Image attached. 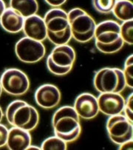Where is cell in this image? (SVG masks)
I'll list each match as a JSON object with an SVG mask.
<instances>
[{
  "mask_svg": "<svg viewBox=\"0 0 133 150\" xmlns=\"http://www.w3.org/2000/svg\"><path fill=\"white\" fill-rule=\"evenodd\" d=\"M52 126L55 135L66 144L76 141L81 133L80 118L70 106H64L55 112Z\"/></svg>",
  "mask_w": 133,
  "mask_h": 150,
  "instance_id": "6da1fadb",
  "label": "cell"
},
{
  "mask_svg": "<svg viewBox=\"0 0 133 150\" xmlns=\"http://www.w3.org/2000/svg\"><path fill=\"white\" fill-rule=\"evenodd\" d=\"M45 25L47 30V39L56 45L68 44L72 39L71 30L67 13L59 8L49 10L45 14Z\"/></svg>",
  "mask_w": 133,
  "mask_h": 150,
  "instance_id": "7a4b0ae2",
  "label": "cell"
},
{
  "mask_svg": "<svg viewBox=\"0 0 133 150\" xmlns=\"http://www.w3.org/2000/svg\"><path fill=\"white\" fill-rule=\"evenodd\" d=\"M94 39L97 50L104 54L117 53L124 45L120 33V25L113 20H106L96 25Z\"/></svg>",
  "mask_w": 133,
  "mask_h": 150,
  "instance_id": "3957f363",
  "label": "cell"
},
{
  "mask_svg": "<svg viewBox=\"0 0 133 150\" xmlns=\"http://www.w3.org/2000/svg\"><path fill=\"white\" fill-rule=\"evenodd\" d=\"M6 118L12 127L33 131L39 122V114L34 107L22 100H15L8 106Z\"/></svg>",
  "mask_w": 133,
  "mask_h": 150,
  "instance_id": "277c9868",
  "label": "cell"
},
{
  "mask_svg": "<svg viewBox=\"0 0 133 150\" xmlns=\"http://www.w3.org/2000/svg\"><path fill=\"white\" fill-rule=\"evenodd\" d=\"M67 15L72 38L76 42L87 43L94 38L96 23L91 16L79 8L70 10Z\"/></svg>",
  "mask_w": 133,
  "mask_h": 150,
  "instance_id": "5b68a950",
  "label": "cell"
},
{
  "mask_svg": "<svg viewBox=\"0 0 133 150\" xmlns=\"http://www.w3.org/2000/svg\"><path fill=\"white\" fill-rule=\"evenodd\" d=\"M76 54L71 46L56 45L47 59L48 70L56 76H65L73 69Z\"/></svg>",
  "mask_w": 133,
  "mask_h": 150,
  "instance_id": "8992f818",
  "label": "cell"
},
{
  "mask_svg": "<svg viewBox=\"0 0 133 150\" xmlns=\"http://www.w3.org/2000/svg\"><path fill=\"white\" fill-rule=\"evenodd\" d=\"M93 85L99 93H121L127 87L123 70L110 67L96 72Z\"/></svg>",
  "mask_w": 133,
  "mask_h": 150,
  "instance_id": "52a82bcc",
  "label": "cell"
},
{
  "mask_svg": "<svg viewBox=\"0 0 133 150\" xmlns=\"http://www.w3.org/2000/svg\"><path fill=\"white\" fill-rule=\"evenodd\" d=\"M2 90L13 96H21L27 93L30 88L28 76L16 68L5 70L0 78Z\"/></svg>",
  "mask_w": 133,
  "mask_h": 150,
  "instance_id": "ba28073f",
  "label": "cell"
},
{
  "mask_svg": "<svg viewBox=\"0 0 133 150\" xmlns=\"http://www.w3.org/2000/svg\"><path fill=\"white\" fill-rule=\"evenodd\" d=\"M106 128L109 138L115 144L121 145L132 140L133 123L122 114L110 116Z\"/></svg>",
  "mask_w": 133,
  "mask_h": 150,
  "instance_id": "9c48e42d",
  "label": "cell"
},
{
  "mask_svg": "<svg viewBox=\"0 0 133 150\" xmlns=\"http://www.w3.org/2000/svg\"><path fill=\"white\" fill-rule=\"evenodd\" d=\"M15 53L21 62L33 64L39 62L45 57L46 49L42 42L25 36L16 42Z\"/></svg>",
  "mask_w": 133,
  "mask_h": 150,
  "instance_id": "30bf717a",
  "label": "cell"
},
{
  "mask_svg": "<svg viewBox=\"0 0 133 150\" xmlns=\"http://www.w3.org/2000/svg\"><path fill=\"white\" fill-rule=\"evenodd\" d=\"M97 100L99 112L109 117L120 115L124 111L126 101L121 93H100Z\"/></svg>",
  "mask_w": 133,
  "mask_h": 150,
  "instance_id": "8fae6325",
  "label": "cell"
},
{
  "mask_svg": "<svg viewBox=\"0 0 133 150\" xmlns=\"http://www.w3.org/2000/svg\"><path fill=\"white\" fill-rule=\"evenodd\" d=\"M34 97L36 104L39 107L45 110H50L59 105L62 95L56 86L51 84H45L36 90Z\"/></svg>",
  "mask_w": 133,
  "mask_h": 150,
  "instance_id": "7c38bea8",
  "label": "cell"
},
{
  "mask_svg": "<svg viewBox=\"0 0 133 150\" xmlns=\"http://www.w3.org/2000/svg\"><path fill=\"white\" fill-rule=\"evenodd\" d=\"M73 108L82 119H93L99 113L97 98L88 93H81L76 98Z\"/></svg>",
  "mask_w": 133,
  "mask_h": 150,
  "instance_id": "4fadbf2b",
  "label": "cell"
},
{
  "mask_svg": "<svg viewBox=\"0 0 133 150\" xmlns=\"http://www.w3.org/2000/svg\"><path fill=\"white\" fill-rule=\"evenodd\" d=\"M24 33L26 37L43 42L47 39V30L45 20L37 14L25 18L24 21Z\"/></svg>",
  "mask_w": 133,
  "mask_h": 150,
  "instance_id": "5bb4252c",
  "label": "cell"
},
{
  "mask_svg": "<svg viewBox=\"0 0 133 150\" xmlns=\"http://www.w3.org/2000/svg\"><path fill=\"white\" fill-rule=\"evenodd\" d=\"M31 142L29 131L15 127L9 129L6 145L10 150H26Z\"/></svg>",
  "mask_w": 133,
  "mask_h": 150,
  "instance_id": "9a60e30c",
  "label": "cell"
},
{
  "mask_svg": "<svg viewBox=\"0 0 133 150\" xmlns=\"http://www.w3.org/2000/svg\"><path fill=\"white\" fill-rule=\"evenodd\" d=\"M25 18L12 8L5 9L0 17V25L6 32L17 33L22 30Z\"/></svg>",
  "mask_w": 133,
  "mask_h": 150,
  "instance_id": "2e32d148",
  "label": "cell"
},
{
  "mask_svg": "<svg viewBox=\"0 0 133 150\" xmlns=\"http://www.w3.org/2000/svg\"><path fill=\"white\" fill-rule=\"evenodd\" d=\"M10 8L25 19L37 13L39 4L36 0H10Z\"/></svg>",
  "mask_w": 133,
  "mask_h": 150,
  "instance_id": "e0dca14e",
  "label": "cell"
},
{
  "mask_svg": "<svg viewBox=\"0 0 133 150\" xmlns=\"http://www.w3.org/2000/svg\"><path fill=\"white\" fill-rule=\"evenodd\" d=\"M112 13L116 19L122 22L132 20V2L130 0H117Z\"/></svg>",
  "mask_w": 133,
  "mask_h": 150,
  "instance_id": "ac0fdd59",
  "label": "cell"
},
{
  "mask_svg": "<svg viewBox=\"0 0 133 150\" xmlns=\"http://www.w3.org/2000/svg\"><path fill=\"white\" fill-rule=\"evenodd\" d=\"M66 143L56 135L45 139L41 146L42 150H66Z\"/></svg>",
  "mask_w": 133,
  "mask_h": 150,
  "instance_id": "d6986e66",
  "label": "cell"
},
{
  "mask_svg": "<svg viewBox=\"0 0 133 150\" xmlns=\"http://www.w3.org/2000/svg\"><path fill=\"white\" fill-rule=\"evenodd\" d=\"M117 0H92L93 8L97 12L103 14L112 13Z\"/></svg>",
  "mask_w": 133,
  "mask_h": 150,
  "instance_id": "ffe728a7",
  "label": "cell"
},
{
  "mask_svg": "<svg viewBox=\"0 0 133 150\" xmlns=\"http://www.w3.org/2000/svg\"><path fill=\"white\" fill-rule=\"evenodd\" d=\"M120 33L124 43L129 45L133 44V21L129 20L120 25Z\"/></svg>",
  "mask_w": 133,
  "mask_h": 150,
  "instance_id": "44dd1931",
  "label": "cell"
},
{
  "mask_svg": "<svg viewBox=\"0 0 133 150\" xmlns=\"http://www.w3.org/2000/svg\"><path fill=\"white\" fill-rule=\"evenodd\" d=\"M133 56L130 55L126 60L124 64V68L123 70L124 78H125L127 87L129 88L133 87Z\"/></svg>",
  "mask_w": 133,
  "mask_h": 150,
  "instance_id": "7402d4cb",
  "label": "cell"
},
{
  "mask_svg": "<svg viewBox=\"0 0 133 150\" xmlns=\"http://www.w3.org/2000/svg\"><path fill=\"white\" fill-rule=\"evenodd\" d=\"M132 102H133V94L129 95L127 98V101L125 102L124 111V115L131 122L133 123V113H132Z\"/></svg>",
  "mask_w": 133,
  "mask_h": 150,
  "instance_id": "603a6c76",
  "label": "cell"
},
{
  "mask_svg": "<svg viewBox=\"0 0 133 150\" xmlns=\"http://www.w3.org/2000/svg\"><path fill=\"white\" fill-rule=\"evenodd\" d=\"M9 129L3 124H0V148L6 146Z\"/></svg>",
  "mask_w": 133,
  "mask_h": 150,
  "instance_id": "cb8c5ba5",
  "label": "cell"
},
{
  "mask_svg": "<svg viewBox=\"0 0 133 150\" xmlns=\"http://www.w3.org/2000/svg\"><path fill=\"white\" fill-rule=\"evenodd\" d=\"M67 0H45V2H46L47 5H49L50 7H53V8H58V7H61L66 3Z\"/></svg>",
  "mask_w": 133,
  "mask_h": 150,
  "instance_id": "d4e9b609",
  "label": "cell"
},
{
  "mask_svg": "<svg viewBox=\"0 0 133 150\" xmlns=\"http://www.w3.org/2000/svg\"><path fill=\"white\" fill-rule=\"evenodd\" d=\"M119 149L120 150H124V149H129L132 150L133 148V141L132 140H130V141H127V142L124 143V144L119 145Z\"/></svg>",
  "mask_w": 133,
  "mask_h": 150,
  "instance_id": "484cf974",
  "label": "cell"
},
{
  "mask_svg": "<svg viewBox=\"0 0 133 150\" xmlns=\"http://www.w3.org/2000/svg\"><path fill=\"white\" fill-rule=\"evenodd\" d=\"M6 8V5H5V2H4V0H0V17L2 16Z\"/></svg>",
  "mask_w": 133,
  "mask_h": 150,
  "instance_id": "4316f807",
  "label": "cell"
},
{
  "mask_svg": "<svg viewBox=\"0 0 133 150\" xmlns=\"http://www.w3.org/2000/svg\"><path fill=\"white\" fill-rule=\"evenodd\" d=\"M32 149H36V150H40L41 148L40 147H38V146H31L30 145L27 148L26 150H32Z\"/></svg>",
  "mask_w": 133,
  "mask_h": 150,
  "instance_id": "83f0119b",
  "label": "cell"
},
{
  "mask_svg": "<svg viewBox=\"0 0 133 150\" xmlns=\"http://www.w3.org/2000/svg\"><path fill=\"white\" fill-rule=\"evenodd\" d=\"M3 116H4L3 112H2V108H1V107H0V123H1L2 120L3 119Z\"/></svg>",
  "mask_w": 133,
  "mask_h": 150,
  "instance_id": "f1b7e54d",
  "label": "cell"
},
{
  "mask_svg": "<svg viewBox=\"0 0 133 150\" xmlns=\"http://www.w3.org/2000/svg\"><path fill=\"white\" fill-rule=\"evenodd\" d=\"M2 86H1V84H0V97H1V96H2Z\"/></svg>",
  "mask_w": 133,
  "mask_h": 150,
  "instance_id": "f546056e",
  "label": "cell"
}]
</instances>
